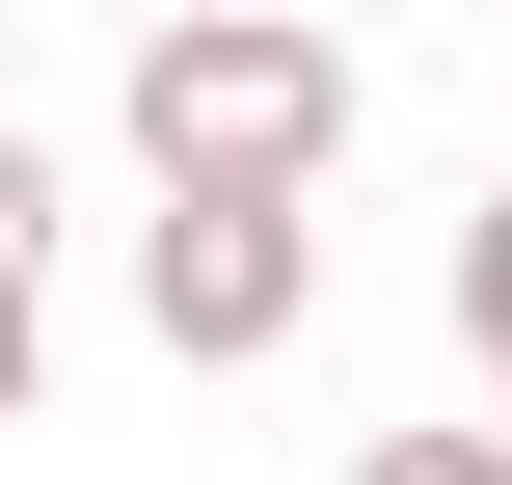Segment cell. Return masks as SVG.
<instances>
[{"mask_svg": "<svg viewBox=\"0 0 512 485\" xmlns=\"http://www.w3.org/2000/svg\"><path fill=\"white\" fill-rule=\"evenodd\" d=\"M135 162H162V216H324V162H351V27L162 0V27H135Z\"/></svg>", "mask_w": 512, "mask_h": 485, "instance_id": "6da1fadb", "label": "cell"}, {"mask_svg": "<svg viewBox=\"0 0 512 485\" xmlns=\"http://www.w3.org/2000/svg\"><path fill=\"white\" fill-rule=\"evenodd\" d=\"M297 297H324V216H135V324H162L189 378L297 351Z\"/></svg>", "mask_w": 512, "mask_h": 485, "instance_id": "7a4b0ae2", "label": "cell"}, {"mask_svg": "<svg viewBox=\"0 0 512 485\" xmlns=\"http://www.w3.org/2000/svg\"><path fill=\"white\" fill-rule=\"evenodd\" d=\"M459 351H486V405H512V189L459 216Z\"/></svg>", "mask_w": 512, "mask_h": 485, "instance_id": "3957f363", "label": "cell"}, {"mask_svg": "<svg viewBox=\"0 0 512 485\" xmlns=\"http://www.w3.org/2000/svg\"><path fill=\"white\" fill-rule=\"evenodd\" d=\"M351 485H512V432H378Z\"/></svg>", "mask_w": 512, "mask_h": 485, "instance_id": "277c9868", "label": "cell"}, {"mask_svg": "<svg viewBox=\"0 0 512 485\" xmlns=\"http://www.w3.org/2000/svg\"><path fill=\"white\" fill-rule=\"evenodd\" d=\"M0 270H54V135H0Z\"/></svg>", "mask_w": 512, "mask_h": 485, "instance_id": "5b68a950", "label": "cell"}, {"mask_svg": "<svg viewBox=\"0 0 512 485\" xmlns=\"http://www.w3.org/2000/svg\"><path fill=\"white\" fill-rule=\"evenodd\" d=\"M27 378H54V297H27V270H0V432H27Z\"/></svg>", "mask_w": 512, "mask_h": 485, "instance_id": "8992f818", "label": "cell"}, {"mask_svg": "<svg viewBox=\"0 0 512 485\" xmlns=\"http://www.w3.org/2000/svg\"><path fill=\"white\" fill-rule=\"evenodd\" d=\"M486 432H512V405H486Z\"/></svg>", "mask_w": 512, "mask_h": 485, "instance_id": "52a82bcc", "label": "cell"}]
</instances>
